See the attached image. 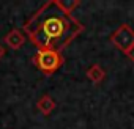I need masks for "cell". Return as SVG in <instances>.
Here are the masks:
<instances>
[{
	"mask_svg": "<svg viewBox=\"0 0 134 129\" xmlns=\"http://www.w3.org/2000/svg\"><path fill=\"white\" fill-rule=\"evenodd\" d=\"M58 8L65 13H68V14H73V11L81 5L79 0H55Z\"/></svg>",
	"mask_w": 134,
	"mask_h": 129,
	"instance_id": "obj_7",
	"label": "cell"
},
{
	"mask_svg": "<svg viewBox=\"0 0 134 129\" xmlns=\"http://www.w3.org/2000/svg\"><path fill=\"white\" fill-rule=\"evenodd\" d=\"M110 43L118 49L121 50L123 54H126L132 46H134V30L126 25V24H121L112 35H110Z\"/></svg>",
	"mask_w": 134,
	"mask_h": 129,
	"instance_id": "obj_3",
	"label": "cell"
},
{
	"mask_svg": "<svg viewBox=\"0 0 134 129\" xmlns=\"http://www.w3.org/2000/svg\"><path fill=\"white\" fill-rule=\"evenodd\" d=\"M55 101L52 99V96H49V95H43L41 98H40V101L36 102V109L40 110V113H43L44 116H49L52 112H54V109H55Z\"/></svg>",
	"mask_w": 134,
	"mask_h": 129,
	"instance_id": "obj_5",
	"label": "cell"
},
{
	"mask_svg": "<svg viewBox=\"0 0 134 129\" xmlns=\"http://www.w3.org/2000/svg\"><path fill=\"white\" fill-rule=\"evenodd\" d=\"M22 28L38 49H51L60 54L84 32V25L73 14L62 11L55 0L43 3L25 21Z\"/></svg>",
	"mask_w": 134,
	"mask_h": 129,
	"instance_id": "obj_1",
	"label": "cell"
},
{
	"mask_svg": "<svg viewBox=\"0 0 134 129\" xmlns=\"http://www.w3.org/2000/svg\"><path fill=\"white\" fill-rule=\"evenodd\" d=\"M125 55H126V57H128V58H129L132 63H134V46H132V47H131V49H129V50H128Z\"/></svg>",
	"mask_w": 134,
	"mask_h": 129,
	"instance_id": "obj_8",
	"label": "cell"
},
{
	"mask_svg": "<svg viewBox=\"0 0 134 129\" xmlns=\"http://www.w3.org/2000/svg\"><path fill=\"white\" fill-rule=\"evenodd\" d=\"M33 63L43 74L51 76L60 69V66L63 64V57L60 52L51 49H38V52L33 57Z\"/></svg>",
	"mask_w": 134,
	"mask_h": 129,
	"instance_id": "obj_2",
	"label": "cell"
},
{
	"mask_svg": "<svg viewBox=\"0 0 134 129\" xmlns=\"http://www.w3.org/2000/svg\"><path fill=\"white\" fill-rule=\"evenodd\" d=\"M5 57V47L2 46V44H0V60H2Z\"/></svg>",
	"mask_w": 134,
	"mask_h": 129,
	"instance_id": "obj_9",
	"label": "cell"
},
{
	"mask_svg": "<svg viewBox=\"0 0 134 129\" xmlns=\"http://www.w3.org/2000/svg\"><path fill=\"white\" fill-rule=\"evenodd\" d=\"M5 43H7V46H8L10 49L18 50V49H21V47L24 46V43H25V35H24L21 30L13 28V30H10V32L5 35Z\"/></svg>",
	"mask_w": 134,
	"mask_h": 129,
	"instance_id": "obj_4",
	"label": "cell"
},
{
	"mask_svg": "<svg viewBox=\"0 0 134 129\" xmlns=\"http://www.w3.org/2000/svg\"><path fill=\"white\" fill-rule=\"evenodd\" d=\"M87 77H88V80L90 82H93L95 85H98V84H101L103 80H104V77H106V71L99 66V64H92V66L87 69Z\"/></svg>",
	"mask_w": 134,
	"mask_h": 129,
	"instance_id": "obj_6",
	"label": "cell"
}]
</instances>
